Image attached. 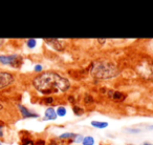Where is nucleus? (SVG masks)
I'll return each mask as SVG.
<instances>
[{
    "instance_id": "nucleus-10",
    "label": "nucleus",
    "mask_w": 153,
    "mask_h": 145,
    "mask_svg": "<svg viewBox=\"0 0 153 145\" xmlns=\"http://www.w3.org/2000/svg\"><path fill=\"white\" fill-rule=\"evenodd\" d=\"M91 125L97 128H105L108 126V123L107 122H101V121H92Z\"/></svg>"
},
{
    "instance_id": "nucleus-11",
    "label": "nucleus",
    "mask_w": 153,
    "mask_h": 145,
    "mask_svg": "<svg viewBox=\"0 0 153 145\" xmlns=\"http://www.w3.org/2000/svg\"><path fill=\"white\" fill-rule=\"evenodd\" d=\"M82 144L83 145H94V139L90 136H87V137H85V138H83Z\"/></svg>"
},
{
    "instance_id": "nucleus-14",
    "label": "nucleus",
    "mask_w": 153,
    "mask_h": 145,
    "mask_svg": "<svg viewBox=\"0 0 153 145\" xmlns=\"http://www.w3.org/2000/svg\"><path fill=\"white\" fill-rule=\"evenodd\" d=\"M36 43H37V41L35 40V39H28V40L26 41V45H27L30 49H34V47L36 46Z\"/></svg>"
},
{
    "instance_id": "nucleus-13",
    "label": "nucleus",
    "mask_w": 153,
    "mask_h": 145,
    "mask_svg": "<svg viewBox=\"0 0 153 145\" xmlns=\"http://www.w3.org/2000/svg\"><path fill=\"white\" fill-rule=\"evenodd\" d=\"M56 111H57V116H60V117H64L66 115V108L63 106L58 107V109Z\"/></svg>"
},
{
    "instance_id": "nucleus-2",
    "label": "nucleus",
    "mask_w": 153,
    "mask_h": 145,
    "mask_svg": "<svg viewBox=\"0 0 153 145\" xmlns=\"http://www.w3.org/2000/svg\"><path fill=\"white\" fill-rule=\"evenodd\" d=\"M119 68L117 67V65L108 61L97 62L91 68L92 77L100 80L112 79L119 75Z\"/></svg>"
},
{
    "instance_id": "nucleus-23",
    "label": "nucleus",
    "mask_w": 153,
    "mask_h": 145,
    "mask_svg": "<svg viewBox=\"0 0 153 145\" xmlns=\"http://www.w3.org/2000/svg\"><path fill=\"white\" fill-rule=\"evenodd\" d=\"M144 145H151V144H149V143H145Z\"/></svg>"
},
{
    "instance_id": "nucleus-4",
    "label": "nucleus",
    "mask_w": 153,
    "mask_h": 145,
    "mask_svg": "<svg viewBox=\"0 0 153 145\" xmlns=\"http://www.w3.org/2000/svg\"><path fill=\"white\" fill-rule=\"evenodd\" d=\"M14 82V77L12 74L7 72H0V90L7 87Z\"/></svg>"
},
{
    "instance_id": "nucleus-8",
    "label": "nucleus",
    "mask_w": 153,
    "mask_h": 145,
    "mask_svg": "<svg viewBox=\"0 0 153 145\" xmlns=\"http://www.w3.org/2000/svg\"><path fill=\"white\" fill-rule=\"evenodd\" d=\"M45 118L46 120H55L57 118V111L53 107H49L45 111Z\"/></svg>"
},
{
    "instance_id": "nucleus-22",
    "label": "nucleus",
    "mask_w": 153,
    "mask_h": 145,
    "mask_svg": "<svg viewBox=\"0 0 153 145\" xmlns=\"http://www.w3.org/2000/svg\"><path fill=\"white\" fill-rule=\"evenodd\" d=\"M3 108V106H2V105H1V104H0V111H1V109H2Z\"/></svg>"
},
{
    "instance_id": "nucleus-19",
    "label": "nucleus",
    "mask_w": 153,
    "mask_h": 145,
    "mask_svg": "<svg viewBox=\"0 0 153 145\" xmlns=\"http://www.w3.org/2000/svg\"><path fill=\"white\" fill-rule=\"evenodd\" d=\"M44 144H45V142L43 140H38L35 143V145H44Z\"/></svg>"
},
{
    "instance_id": "nucleus-9",
    "label": "nucleus",
    "mask_w": 153,
    "mask_h": 145,
    "mask_svg": "<svg viewBox=\"0 0 153 145\" xmlns=\"http://www.w3.org/2000/svg\"><path fill=\"white\" fill-rule=\"evenodd\" d=\"M111 98L115 101H123L125 99V95L120 92H111Z\"/></svg>"
},
{
    "instance_id": "nucleus-7",
    "label": "nucleus",
    "mask_w": 153,
    "mask_h": 145,
    "mask_svg": "<svg viewBox=\"0 0 153 145\" xmlns=\"http://www.w3.org/2000/svg\"><path fill=\"white\" fill-rule=\"evenodd\" d=\"M18 107H19L20 111H21L22 114V117L23 118H33V117H38V115L35 113H32V111H30V109H27L26 107L22 106V105H18Z\"/></svg>"
},
{
    "instance_id": "nucleus-15",
    "label": "nucleus",
    "mask_w": 153,
    "mask_h": 145,
    "mask_svg": "<svg viewBox=\"0 0 153 145\" xmlns=\"http://www.w3.org/2000/svg\"><path fill=\"white\" fill-rule=\"evenodd\" d=\"M22 145H35V142L28 138H23L22 139Z\"/></svg>"
},
{
    "instance_id": "nucleus-17",
    "label": "nucleus",
    "mask_w": 153,
    "mask_h": 145,
    "mask_svg": "<svg viewBox=\"0 0 153 145\" xmlns=\"http://www.w3.org/2000/svg\"><path fill=\"white\" fill-rule=\"evenodd\" d=\"M53 99L51 98V97H47V98H45V99H44V102H45V103H48V104L53 103Z\"/></svg>"
},
{
    "instance_id": "nucleus-1",
    "label": "nucleus",
    "mask_w": 153,
    "mask_h": 145,
    "mask_svg": "<svg viewBox=\"0 0 153 145\" xmlns=\"http://www.w3.org/2000/svg\"><path fill=\"white\" fill-rule=\"evenodd\" d=\"M33 85L42 94H60L65 93L70 87V82L57 72H44L35 78Z\"/></svg>"
},
{
    "instance_id": "nucleus-18",
    "label": "nucleus",
    "mask_w": 153,
    "mask_h": 145,
    "mask_svg": "<svg viewBox=\"0 0 153 145\" xmlns=\"http://www.w3.org/2000/svg\"><path fill=\"white\" fill-rule=\"evenodd\" d=\"M74 140H76V142H82V141H83V137H82V136H76Z\"/></svg>"
},
{
    "instance_id": "nucleus-20",
    "label": "nucleus",
    "mask_w": 153,
    "mask_h": 145,
    "mask_svg": "<svg viewBox=\"0 0 153 145\" xmlns=\"http://www.w3.org/2000/svg\"><path fill=\"white\" fill-rule=\"evenodd\" d=\"M35 70H36L37 72H40V70H42V66H41V65H39V64H38V65H36V66H35Z\"/></svg>"
},
{
    "instance_id": "nucleus-16",
    "label": "nucleus",
    "mask_w": 153,
    "mask_h": 145,
    "mask_svg": "<svg viewBox=\"0 0 153 145\" xmlns=\"http://www.w3.org/2000/svg\"><path fill=\"white\" fill-rule=\"evenodd\" d=\"M74 114H76V115H83L84 114V111L82 108H80V107H74Z\"/></svg>"
},
{
    "instance_id": "nucleus-12",
    "label": "nucleus",
    "mask_w": 153,
    "mask_h": 145,
    "mask_svg": "<svg viewBox=\"0 0 153 145\" xmlns=\"http://www.w3.org/2000/svg\"><path fill=\"white\" fill-rule=\"evenodd\" d=\"M76 135L72 134V132H65V134L60 136V139H74V138H76Z\"/></svg>"
},
{
    "instance_id": "nucleus-6",
    "label": "nucleus",
    "mask_w": 153,
    "mask_h": 145,
    "mask_svg": "<svg viewBox=\"0 0 153 145\" xmlns=\"http://www.w3.org/2000/svg\"><path fill=\"white\" fill-rule=\"evenodd\" d=\"M45 42L51 47L56 49V51H62L64 49V41L59 40V39H45Z\"/></svg>"
},
{
    "instance_id": "nucleus-21",
    "label": "nucleus",
    "mask_w": 153,
    "mask_h": 145,
    "mask_svg": "<svg viewBox=\"0 0 153 145\" xmlns=\"http://www.w3.org/2000/svg\"><path fill=\"white\" fill-rule=\"evenodd\" d=\"M3 42H4V39H0V47L3 45Z\"/></svg>"
},
{
    "instance_id": "nucleus-24",
    "label": "nucleus",
    "mask_w": 153,
    "mask_h": 145,
    "mask_svg": "<svg viewBox=\"0 0 153 145\" xmlns=\"http://www.w3.org/2000/svg\"><path fill=\"white\" fill-rule=\"evenodd\" d=\"M0 145H2V144H1V142H0Z\"/></svg>"
},
{
    "instance_id": "nucleus-5",
    "label": "nucleus",
    "mask_w": 153,
    "mask_h": 145,
    "mask_svg": "<svg viewBox=\"0 0 153 145\" xmlns=\"http://www.w3.org/2000/svg\"><path fill=\"white\" fill-rule=\"evenodd\" d=\"M142 66H138L137 70L140 72V75L143 78H148V79H152L153 78V65L148 63H143Z\"/></svg>"
},
{
    "instance_id": "nucleus-3",
    "label": "nucleus",
    "mask_w": 153,
    "mask_h": 145,
    "mask_svg": "<svg viewBox=\"0 0 153 145\" xmlns=\"http://www.w3.org/2000/svg\"><path fill=\"white\" fill-rule=\"evenodd\" d=\"M0 62L3 64H10L12 66H19L21 64L22 60L19 56H0Z\"/></svg>"
}]
</instances>
